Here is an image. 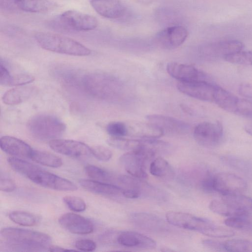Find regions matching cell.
Wrapping results in <instances>:
<instances>
[{"label": "cell", "mask_w": 252, "mask_h": 252, "mask_svg": "<svg viewBox=\"0 0 252 252\" xmlns=\"http://www.w3.org/2000/svg\"><path fill=\"white\" fill-rule=\"evenodd\" d=\"M232 113L245 118L252 119V101L237 97Z\"/></svg>", "instance_id": "obj_37"}, {"label": "cell", "mask_w": 252, "mask_h": 252, "mask_svg": "<svg viewBox=\"0 0 252 252\" xmlns=\"http://www.w3.org/2000/svg\"><path fill=\"white\" fill-rule=\"evenodd\" d=\"M156 19L162 23L173 24L178 19V15L172 10L161 8L158 9L155 12Z\"/></svg>", "instance_id": "obj_39"}, {"label": "cell", "mask_w": 252, "mask_h": 252, "mask_svg": "<svg viewBox=\"0 0 252 252\" xmlns=\"http://www.w3.org/2000/svg\"><path fill=\"white\" fill-rule=\"evenodd\" d=\"M226 252H252V241L233 239L223 242Z\"/></svg>", "instance_id": "obj_34"}, {"label": "cell", "mask_w": 252, "mask_h": 252, "mask_svg": "<svg viewBox=\"0 0 252 252\" xmlns=\"http://www.w3.org/2000/svg\"><path fill=\"white\" fill-rule=\"evenodd\" d=\"M92 155L98 160L108 161L112 157V151L103 146H95L91 148Z\"/></svg>", "instance_id": "obj_43"}, {"label": "cell", "mask_w": 252, "mask_h": 252, "mask_svg": "<svg viewBox=\"0 0 252 252\" xmlns=\"http://www.w3.org/2000/svg\"><path fill=\"white\" fill-rule=\"evenodd\" d=\"M124 86L117 78L104 73H90L83 75L81 88L88 94L100 99L112 100L122 94Z\"/></svg>", "instance_id": "obj_1"}, {"label": "cell", "mask_w": 252, "mask_h": 252, "mask_svg": "<svg viewBox=\"0 0 252 252\" xmlns=\"http://www.w3.org/2000/svg\"><path fill=\"white\" fill-rule=\"evenodd\" d=\"M238 91L241 95L252 99V84H241L239 85Z\"/></svg>", "instance_id": "obj_49"}, {"label": "cell", "mask_w": 252, "mask_h": 252, "mask_svg": "<svg viewBox=\"0 0 252 252\" xmlns=\"http://www.w3.org/2000/svg\"><path fill=\"white\" fill-rule=\"evenodd\" d=\"M1 149L13 157L31 158L33 149L27 143L17 138L3 136L0 139Z\"/></svg>", "instance_id": "obj_21"}, {"label": "cell", "mask_w": 252, "mask_h": 252, "mask_svg": "<svg viewBox=\"0 0 252 252\" xmlns=\"http://www.w3.org/2000/svg\"><path fill=\"white\" fill-rule=\"evenodd\" d=\"M87 175L92 180L112 184L114 177L106 170L93 165H88L85 167Z\"/></svg>", "instance_id": "obj_33"}, {"label": "cell", "mask_w": 252, "mask_h": 252, "mask_svg": "<svg viewBox=\"0 0 252 252\" xmlns=\"http://www.w3.org/2000/svg\"><path fill=\"white\" fill-rule=\"evenodd\" d=\"M247 217L248 216L228 217L224 221V223L229 228L252 231V222Z\"/></svg>", "instance_id": "obj_35"}, {"label": "cell", "mask_w": 252, "mask_h": 252, "mask_svg": "<svg viewBox=\"0 0 252 252\" xmlns=\"http://www.w3.org/2000/svg\"><path fill=\"white\" fill-rule=\"evenodd\" d=\"M11 74L6 66L0 61V84L1 85L9 86Z\"/></svg>", "instance_id": "obj_48"}, {"label": "cell", "mask_w": 252, "mask_h": 252, "mask_svg": "<svg viewBox=\"0 0 252 252\" xmlns=\"http://www.w3.org/2000/svg\"><path fill=\"white\" fill-rule=\"evenodd\" d=\"M193 137L200 145L213 147L220 144L223 137L222 126L219 122H202L194 128Z\"/></svg>", "instance_id": "obj_11"}, {"label": "cell", "mask_w": 252, "mask_h": 252, "mask_svg": "<svg viewBox=\"0 0 252 252\" xmlns=\"http://www.w3.org/2000/svg\"><path fill=\"white\" fill-rule=\"evenodd\" d=\"M127 128V135L143 139H157L163 135V131L156 125L150 123L138 121L125 122Z\"/></svg>", "instance_id": "obj_19"}, {"label": "cell", "mask_w": 252, "mask_h": 252, "mask_svg": "<svg viewBox=\"0 0 252 252\" xmlns=\"http://www.w3.org/2000/svg\"><path fill=\"white\" fill-rule=\"evenodd\" d=\"M7 160L13 170L27 177L34 171L40 168V167L18 157H9Z\"/></svg>", "instance_id": "obj_30"}, {"label": "cell", "mask_w": 252, "mask_h": 252, "mask_svg": "<svg viewBox=\"0 0 252 252\" xmlns=\"http://www.w3.org/2000/svg\"><path fill=\"white\" fill-rule=\"evenodd\" d=\"M59 223L68 231L77 234H88L94 231V225L86 218L75 213H65L59 219Z\"/></svg>", "instance_id": "obj_17"}, {"label": "cell", "mask_w": 252, "mask_h": 252, "mask_svg": "<svg viewBox=\"0 0 252 252\" xmlns=\"http://www.w3.org/2000/svg\"><path fill=\"white\" fill-rule=\"evenodd\" d=\"M28 128L34 138L40 140L50 141L61 137L66 129V126L55 116L41 114L29 120Z\"/></svg>", "instance_id": "obj_4"}, {"label": "cell", "mask_w": 252, "mask_h": 252, "mask_svg": "<svg viewBox=\"0 0 252 252\" xmlns=\"http://www.w3.org/2000/svg\"><path fill=\"white\" fill-rule=\"evenodd\" d=\"M107 133L114 137H122L127 135V128L125 122H112L106 126Z\"/></svg>", "instance_id": "obj_41"}, {"label": "cell", "mask_w": 252, "mask_h": 252, "mask_svg": "<svg viewBox=\"0 0 252 252\" xmlns=\"http://www.w3.org/2000/svg\"><path fill=\"white\" fill-rule=\"evenodd\" d=\"M188 36L187 30L180 25L171 26L157 33V42L166 49H173L182 45Z\"/></svg>", "instance_id": "obj_15"}, {"label": "cell", "mask_w": 252, "mask_h": 252, "mask_svg": "<svg viewBox=\"0 0 252 252\" xmlns=\"http://www.w3.org/2000/svg\"><path fill=\"white\" fill-rule=\"evenodd\" d=\"M30 158L40 164L53 168L60 167L63 164L59 157L44 151L33 150Z\"/></svg>", "instance_id": "obj_26"}, {"label": "cell", "mask_w": 252, "mask_h": 252, "mask_svg": "<svg viewBox=\"0 0 252 252\" xmlns=\"http://www.w3.org/2000/svg\"><path fill=\"white\" fill-rule=\"evenodd\" d=\"M165 218L168 222L173 225L196 231L203 234L214 224L208 220L181 212H168Z\"/></svg>", "instance_id": "obj_6"}, {"label": "cell", "mask_w": 252, "mask_h": 252, "mask_svg": "<svg viewBox=\"0 0 252 252\" xmlns=\"http://www.w3.org/2000/svg\"><path fill=\"white\" fill-rule=\"evenodd\" d=\"M75 247L78 250L84 252L94 251L96 247L95 243L90 239H81L75 243Z\"/></svg>", "instance_id": "obj_45"}, {"label": "cell", "mask_w": 252, "mask_h": 252, "mask_svg": "<svg viewBox=\"0 0 252 252\" xmlns=\"http://www.w3.org/2000/svg\"><path fill=\"white\" fill-rule=\"evenodd\" d=\"M18 8L32 13H44L54 10L57 4L51 0H15Z\"/></svg>", "instance_id": "obj_24"}, {"label": "cell", "mask_w": 252, "mask_h": 252, "mask_svg": "<svg viewBox=\"0 0 252 252\" xmlns=\"http://www.w3.org/2000/svg\"><path fill=\"white\" fill-rule=\"evenodd\" d=\"M166 70L171 76L179 82L210 81L207 74L191 65L170 63L166 65Z\"/></svg>", "instance_id": "obj_14"}, {"label": "cell", "mask_w": 252, "mask_h": 252, "mask_svg": "<svg viewBox=\"0 0 252 252\" xmlns=\"http://www.w3.org/2000/svg\"><path fill=\"white\" fill-rule=\"evenodd\" d=\"M49 145L54 151L72 158H84L92 155V148L80 141L57 138L49 141Z\"/></svg>", "instance_id": "obj_13"}, {"label": "cell", "mask_w": 252, "mask_h": 252, "mask_svg": "<svg viewBox=\"0 0 252 252\" xmlns=\"http://www.w3.org/2000/svg\"><path fill=\"white\" fill-rule=\"evenodd\" d=\"M222 199L236 211L248 215L252 210V198L241 193L222 196Z\"/></svg>", "instance_id": "obj_25"}, {"label": "cell", "mask_w": 252, "mask_h": 252, "mask_svg": "<svg viewBox=\"0 0 252 252\" xmlns=\"http://www.w3.org/2000/svg\"><path fill=\"white\" fill-rule=\"evenodd\" d=\"M245 131L249 134L252 135V124H247L245 126Z\"/></svg>", "instance_id": "obj_52"}, {"label": "cell", "mask_w": 252, "mask_h": 252, "mask_svg": "<svg viewBox=\"0 0 252 252\" xmlns=\"http://www.w3.org/2000/svg\"><path fill=\"white\" fill-rule=\"evenodd\" d=\"M16 188L15 182L10 178L1 175L0 181V189L4 192H12Z\"/></svg>", "instance_id": "obj_46"}, {"label": "cell", "mask_w": 252, "mask_h": 252, "mask_svg": "<svg viewBox=\"0 0 252 252\" xmlns=\"http://www.w3.org/2000/svg\"><path fill=\"white\" fill-rule=\"evenodd\" d=\"M1 9L7 11H13L16 8H18L15 0H0Z\"/></svg>", "instance_id": "obj_50"}, {"label": "cell", "mask_w": 252, "mask_h": 252, "mask_svg": "<svg viewBox=\"0 0 252 252\" xmlns=\"http://www.w3.org/2000/svg\"><path fill=\"white\" fill-rule=\"evenodd\" d=\"M156 153L152 150L143 145L140 148L123 155L120 158L121 164L131 176L144 179L147 177L146 163L153 159Z\"/></svg>", "instance_id": "obj_5"}, {"label": "cell", "mask_w": 252, "mask_h": 252, "mask_svg": "<svg viewBox=\"0 0 252 252\" xmlns=\"http://www.w3.org/2000/svg\"><path fill=\"white\" fill-rule=\"evenodd\" d=\"M130 217L136 226L147 231L159 232L166 228V224L163 220L151 214L135 213L131 214Z\"/></svg>", "instance_id": "obj_23"}, {"label": "cell", "mask_w": 252, "mask_h": 252, "mask_svg": "<svg viewBox=\"0 0 252 252\" xmlns=\"http://www.w3.org/2000/svg\"><path fill=\"white\" fill-rule=\"evenodd\" d=\"M205 247L217 251H225L223 242L212 239H205L202 242Z\"/></svg>", "instance_id": "obj_47"}, {"label": "cell", "mask_w": 252, "mask_h": 252, "mask_svg": "<svg viewBox=\"0 0 252 252\" xmlns=\"http://www.w3.org/2000/svg\"><path fill=\"white\" fill-rule=\"evenodd\" d=\"M0 235L10 248L18 251H42L51 243V237L44 233L16 227H5Z\"/></svg>", "instance_id": "obj_2"}, {"label": "cell", "mask_w": 252, "mask_h": 252, "mask_svg": "<svg viewBox=\"0 0 252 252\" xmlns=\"http://www.w3.org/2000/svg\"><path fill=\"white\" fill-rule=\"evenodd\" d=\"M147 119L161 129L163 132L174 134H184L190 129V125L176 118L159 114H151Z\"/></svg>", "instance_id": "obj_16"}, {"label": "cell", "mask_w": 252, "mask_h": 252, "mask_svg": "<svg viewBox=\"0 0 252 252\" xmlns=\"http://www.w3.org/2000/svg\"><path fill=\"white\" fill-rule=\"evenodd\" d=\"M217 85L208 81L179 82L177 87L181 93L190 97L207 101H214Z\"/></svg>", "instance_id": "obj_12"}, {"label": "cell", "mask_w": 252, "mask_h": 252, "mask_svg": "<svg viewBox=\"0 0 252 252\" xmlns=\"http://www.w3.org/2000/svg\"><path fill=\"white\" fill-rule=\"evenodd\" d=\"M234 234L235 232L233 230L214 224L205 235L214 238H223L232 237Z\"/></svg>", "instance_id": "obj_42"}, {"label": "cell", "mask_w": 252, "mask_h": 252, "mask_svg": "<svg viewBox=\"0 0 252 252\" xmlns=\"http://www.w3.org/2000/svg\"><path fill=\"white\" fill-rule=\"evenodd\" d=\"M61 25L78 31H89L94 30L98 25V21L93 15L75 10H67L59 16Z\"/></svg>", "instance_id": "obj_10"}, {"label": "cell", "mask_w": 252, "mask_h": 252, "mask_svg": "<svg viewBox=\"0 0 252 252\" xmlns=\"http://www.w3.org/2000/svg\"><path fill=\"white\" fill-rule=\"evenodd\" d=\"M209 208L213 212L227 218L233 216H248L232 208L222 199L212 200L209 203Z\"/></svg>", "instance_id": "obj_31"}, {"label": "cell", "mask_w": 252, "mask_h": 252, "mask_svg": "<svg viewBox=\"0 0 252 252\" xmlns=\"http://www.w3.org/2000/svg\"><path fill=\"white\" fill-rule=\"evenodd\" d=\"M80 185L85 189L92 193L109 197L123 195V189L118 185L93 180L81 179Z\"/></svg>", "instance_id": "obj_22"}, {"label": "cell", "mask_w": 252, "mask_h": 252, "mask_svg": "<svg viewBox=\"0 0 252 252\" xmlns=\"http://www.w3.org/2000/svg\"><path fill=\"white\" fill-rule=\"evenodd\" d=\"M63 200L68 208L74 212H83L86 208L85 201L79 197L67 195L64 196Z\"/></svg>", "instance_id": "obj_40"}, {"label": "cell", "mask_w": 252, "mask_h": 252, "mask_svg": "<svg viewBox=\"0 0 252 252\" xmlns=\"http://www.w3.org/2000/svg\"><path fill=\"white\" fill-rule=\"evenodd\" d=\"M27 177L35 184L43 187L60 191H75L77 187L73 182L41 168L34 171Z\"/></svg>", "instance_id": "obj_8"}, {"label": "cell", "mask_w": 252, "mask_h": 252, "mask_svg": "<svg viewBox=\"0 0 252 252\" xmlns=\"http://www.w3.org/2000/svg\"><path fill=\"white\" fill-rule=\"evenodd\" d=\"M90 4L98 14L109 19L120 18L126 11L120 0H91Z\"/></svg>", "instance_id": "obj_20"}, {"label": "cell", "mask_w": 252, "mask_h": 252, "mask_svg": "<svg viewBox=\"0 0 252 252\" xmlns=\"http://www.w3.org/2000/svg\"><path fill=\"white\" fill-rule=\"evenodd\" d=\"M34 80L33 76L25 73L11 75L9 86H20L32 82Z\"/></svg>", "instance_id": "obj_44"}, {"label": "cell", "mask_w": 252, "mask_h": 252, "mask_svg": "<svg viewBox=\"0 0 252 252\" xmlns=\"http://www.w3.org/2000/svg\"><path fill=\"white\" fill-rule=\"evenodd\" d=\"M27 88H13L6 91L2 100L3 103L8 105L18 104L23 102L31 93Z\"/></svg>", "instance_id": "obj_29"}, {"label": "cell", "mask_w": 252, "mask_h": 252, "mask_svg": "<svg viewBox=\"0 0 252 252\" xmlns=\"http://www.w3.org/2000/svg\"><path fill=\"white\" fill-rule=\"evenodd\" d=\"M8 217L14 223L26 226L34 225L38 221L34 215L22 211H13L9 214Z\"/></svg>", "instance_id": "obj_32"}, {"label": "cell", "mask_w": 252, "mask_h": 252, "mask_svg": "<svg viewBox=\"0 0 252 252\" xmlns=\"http://www.w3.org/2000/svg\"><path fill=\"white\" fill-rule=\"evenodd\" d=\"M108 143L115 148L126 151H135L140 148L143 144V139H130L122 137H111Z\"/></svg>", "instance_id": "obj_28"}, {"label": "cell", "mask_w": 252, "mask_h": 252, "mask_svg": "<svg viewBox=\"0 0 252 252\" xmlns=\"http://www.w3.org/2000/svg\"><path fill=\"white\" fill-rule=\"evenodd\" d=\"M42 48L51 52L75 56H86L91 51L80 42L68 37L48 32H38L34 35Z\"/></svg>", "instance_id": "obj_3"}, {"label": "cell", "mask_w": 252, "mask_h": 252, "mask_svg": "<svg viewBox=\"0 0 252 252\" xmlns=\"http://www.w3.org/2000/svg\"><path fill=\"white\" fill-rule=\"evenodd\" d=\"M247 188L246 182L240 176L229 172L214 174L213 177V192L222 196L241 193Z\"/></svg>", "instance_id": "obj_7"}, {"label": "cell", "mask_w": 252, "mask_h": 252, "mask_svg": "<svg viewBox=\"0 0 252 252\" xmlns=\"http://www.w3.org/2000/svg\"><path fill=\"white\" fill-rule=\"evenodd\" d=\"M244 44L236 39H225L204 44L199 48L200 54L208 59L224 58L243 50Z\"/></svg>", "instance_id": "obj_9"}, {"label": "cell", "mask_w": 252, "mask_h": 252, "mask_svg": "<svg viewBox=\"0 0 252 252\" xmlns=\"http://www.w3.org/2000/svg\"><path fill=\"white\" fill-rule=\"evenodd\" d=\"M49 251L50 252H66L67 249L58 246L49 247Z\"/></svg>", "instance_id": "obj_51"}, {"label": "cell", "mask_w": 252, "mask_h": 252, "mask_svg": "<svg viewBox=\"0 0 252 252\" xmlns=\"http://www.w3.org/2000/svg\"><path fill=\"white\" fill-rule=\"evenodd\" d=\"M116 241L126 248L153 249L156 247V242L147 236L134 231H124L116 236Z\"/></svg>", "instance_id": "obj_18"}, {"label": "cell", "mask_w": 252, "mask_h": 252, "mask_svg": "<svg viewBox=\"0 0 252 252\" xmlns=\"http://www.w3.org/2000/svg\"><path fill=\"white\" fill-rule=\"evenodd\" d=\"M222 161L229 167L241 172L248 173L250 164L245 160L231 156H224L221 158Z\"/></svg>", "instance_id": "obj_38"}, {"label": "cell", "mask_w": 252, "mask_h": 252, "mask_svg": "<svg viewBox=\"0 0 252 252\" xmlns=\"http://www.w3.org/2000/svg\"><path fill=\"white\" fill-rule=\"evenodd\" d=\"M150 172L153 176L160 178H171L174 175V171L171 165L161 157H158L151 162Z\"/></svg>", "instance_id": "obj_27"}, {"label": "cell", "mask_w": 252, "mask_h": 252, "mask_svg": "<svg viewBox=\"0 0 252 252\" xmlns=\"http://www.w3.org/2000/svg\"><path fill=\"white\" fill-rule=\"evenodd\" d=\"M224 60L233 64L252 65V51L242 50L227 56Z\"/></svg>", "instance_id": "obj_36"}]
</instances>
